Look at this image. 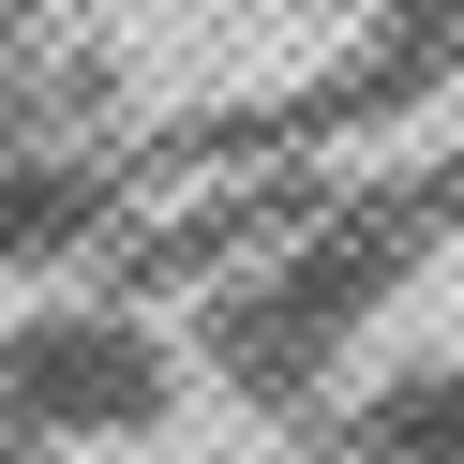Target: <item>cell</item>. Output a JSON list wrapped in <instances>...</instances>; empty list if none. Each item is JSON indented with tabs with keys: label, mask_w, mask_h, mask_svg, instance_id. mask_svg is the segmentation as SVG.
I'll return each mask as SVG.
<instances>
[{
	"label": "cell",
	"mask_w": 464,
	"mask_h": 464,
	"mask_svg": "<svg viewBox=\"0 0 464 464\" xmlns=\"http://www.w3.org/2000/svg\"><path fill=\"white\" fill-rule=\"evenodd\" d=\"M31 404L45 420H135V404H150V344H121V330L31 344Z\"/></svg>",
	"instance_id": "cell-1"
}]
</instances>
